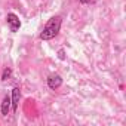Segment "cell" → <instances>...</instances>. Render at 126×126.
Returning <instances> with one entry per match:
<instances>
[{
	"label": "cell",
	"instance_id": "obj_2",
	"mask_svg": "<svg viewBox=\"0 0 126 126\" xmlns=\"http://www.w3.org/2000/svg\"><path fill=\"white\" fill-rule=\"evenodd\" d=\"M6 24H8V27H9V30H11L12 33H16V31L21 28V19H19V16H18L16 14H14V12H9V14L6 15Z\"/></svg>",
	"mask_w": 126,
	"mask_h": 126
},
{
	"label": "cell",
	"instance_id": "obj_3",
	"mask_svg": "<svg viewBox=\"0 0 126 126\" xmlns=\"http://www.w3.org/2000/svg\"><path fill=\"white\" fill-rule=\"evenodd\" d=\"M62 86V77L58 74V73H53L47 77V88L52 89V91H56Z\"/></svg>",
	"mask_w": 126,
	"mask_h": 126
},
{
	"label": "cell",
	"instance_id": "obj_6",
	"mask_svg": "<svg viewBox=\"0 0 126 126\" xmlns=\"http://www.w3.org/2000/svg\"><path fill=\"white\" fill-rule=\"evenodd\" d=\"M11 76H12V68L11 67H5V70H3V73H2V82H6V80H9L11 79Z\"/></svg>",
	"mask_w": 126,
	"mask_h": 126
},
{
	"label": "cell",
	"instance_id": "obj_4",
	"mask_svg": "<svg viewBox=\"0 0 126 126\" xmlns=\"http://www.w3.org/2000/svg\"><path fill=\"white\" fill-rule=\"evenodd\" d=\"M19 99H21V89L18 86H15L12 89V94H11V102H12V111L14 113H16V110H18Z\"/></svg>",
	"mask_w": 126,
	"mask_h": 126
},
{
	"label": "cell",
	"instance_id": "obj_8",
	"mask_svg": "<svg viewBox=\"0 0 126 126\" xmlns=\"http://www.w3.org/2000/svg\"><path fill=\"white\" fill-rule=\"evenodd\" d=\"M99 0H79L80 5H96Z\"/></svg>",
	"mask_w": 126,
	"mask_h": 126
},
{
	"label": "cell",
	"instance_id": "obj_1",
	"mask_svg": "<svg viewBox=\"0 0 126 126\" xmlns=\"http://www.w3.org/2000/svg\"><path fill=\"white\" fill-rule=\"evenodd\" d=\"M61 24H62V19H61L59 15L52 16L46 22V25L43 27V30H42V33L39 36L40 40H52V39H55L61 31Z\"/></svg>",
	"mask_w": 126,
	"mask_h": 126
},
{
	"label": "cell",
	"instance_id": "obj_7",
	"mask_svg": "<svg viewBox=\"0 0 126 126\" xmlns=\"http://www.w3.org/2000/svg\"><path fill=\"white\" fill-rule=\"evenodd\" d=\"M56 55H58V59H59V61H65V58H67V55H65V50H64V49H59Z\"/></svg>",
	"mask_w": 126,
	"mask_h": 126
},
{
	"label": "cell",
	"instance_id": "obj_5",
	"mask_svg": "<svg viewBox=\"0 0 126 126\" xmlns=\"http://www.w3.org/2000/svg\"><path fill=\"white\" fill-rule=\"evenodd\" d=\"M12 110V102H11V95H5L3 96V101H2V105H0V113L2 116H8Z\"/></svg>",
	"mask_w": 126,
	"mask_h": 126
}]
</instances>
